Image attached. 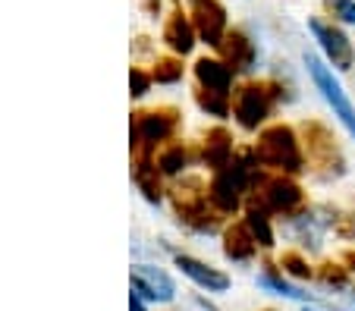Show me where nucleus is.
I'll list each match as a JSON object with an SVG mask.
<instances>
[{
    "label": "nucleus",
    "mask_w": 355,
    "mask_h": 311,
    "mask_svg": "<svg viewBox=\"0 0 355 311\" xmlns=\"http://www.w3.org/2000/svg\"><path fill=\"white\" fill-rule=\"evenodd\" d=\"M255 157L268 173H286L299 176L305 167V151H302V139L295 136V129L286 123H274L258 132Z\"/></svg>",
    "instance_id": "nucleus-1"
},
{
    "label": "nucleus",
    "mask_w": 355,
    "mask_h": 311,
    "mask_svg": "<svg viewBox=\"0 0 355 311\" xmlns=\"http://www.w3.org/2000/svg\"><path fill=\"white\" fill-rule=\"evenodd\" d=\"M299 132H302V151H305V167L324 183L340 179L346 173V154H343L334 132L321 120H305L299 126Z\"/></svg>",
    "instance_id": "nucleus-2"
},
{
    "label": "nucleus",
    "mask_w": 355,
    "mask_h": 311,
    "mask_svg": "<svg viewBox=\"0 0 355 311\" xmlns=\"http://www.w3.org/2000/svg\"><path fill=\"white\" fill-rule=\"evenodd\" d=\"M180 126V110L157 107L132 114V154L135 161H151V151L161 142H170Z\"/></svg>",
    "instance_id": "nucleus-3"
},
{
    "label": "nucleus",
    "mask_w": 355,
    "mask_h": 311,
    "mask_svg": "<svg viewBox=\"0 0 355 311\" xmlns=\"http://www.w3.org/2000/svg\"><path fill=\"white\" fill-rule=\"evenodd\" d=\"M283 98L280 82H245L233 98V116L245 132H255Z\"/></svg>",
    "instance_id": "nucleus-4"
},
{
    "label": "nucleus",
    "mask_w": 355,
    "mask_h": 311,
    "mask_svg": "<svg viewBox=\"0 0 355 311\" xmlns=\"http://www.w3.org/2000/svg\"><path fill=\"white\" fill-rule=\"evenodd\" d=\"M208 202V189H201L198 179H189L186 186L173 189L176 217H180V224H186L195 233H214L220 226V211Z\"/></svg>",
    "instance_id": "nucleus-5"
},
{
    "label": "nucleus",
    "mask_w": 355,
    "mask_h": 311,
    "mask_svg": "<svg viewBox=\"0 0 355 311\" xmlns=\"http://www.w3.org/2000/svg\"><path fill=\"white\" fill-rule=\"evenodd\" d=\"M305 66H309V75H311V82H315V88L321 91V98L330 104L334 116L346 126L349 136L355 139V107H352V101L346 98V91H343L340 79L334 75V69H330L327 63H324L321 57H315V54H305Z\"/></svg>",
    "instance_id": "nucleus-6"
},
{
    "label": "nucleus",
    "mask_w": 355,
    "mask_h": 311,
    "mask_svg": "<svg viewBox=\"0 0 355 311\" xmlns=\"http://www.w3.org/2000/svg\"><path fill=\"white\" fill-rule=\"evenodd\" d=\"M255 198L252 202H258L264 211H270V214H295V211L305 204V195H302V186L295 183V179H289L286 173H270V176H258L255 183Z\"/></svg>",
    "instance_id": "nucleus-7"
},
{
    "label": "nucleus",
    "mask_w": 355,
    "mask_h": 311,
    "mask_svg": "<svg viewBox=\"0 0 355 311\" xmlns=\"http://www.w3.org/2000/svg\"><path fill=\"white\" fill-rule=\"evenodd\" d=\"M309 32L315 35L318 48H321V54L327 57V63L334 69H340V73H349V69L355 66V48L352 41H349V35L340 28V22H324V19H309Z\"/></svg>",
    "instance_id": "nucleus-8"
},
{
    "label": "nucleus",
    "mask_w": 355,
    "mask_h": 311,
    "mask_svg": "<svg viewBox=\"0 0 355 311\" xmlns=\"http://www.w3.org/2000/svg\"><path fill=\"white\" fill-rule=\"evenodd\" d=\"M189 10H192V22H195L198 38L208 48H220L223 35L230 32L227 7H223L220 0H189Z\"/></svg>",
    "instance_id": "nucleus-9"
},
{
    "label": "nucleus",
    "mask_w": 355,
    "mask_h": 311,
    "mask_svg": "<svg viewBox=\"0 0 355 311\" xmlns=\"http://www.w3.org/2000/svg\"><path fill=\"white\" fill-rule=\"evenodd\" d=\"M195 41H198V32H195L192 16L182 10V0H173V3H170V13H167V22H164V44H167L176 57H186V54H192Z\"/></svg>",
    "instance_id": "nucleus-10"
},
{
    "label": "nucleus",
    "mask_w": 355,
    "mask_h": 311,
    "mask_svg": "<svg viewBox=\"0 0 355 311\" xmlns=\"http://www.w3.org/2000/svg\"><path fill=\"white\" fill-rule=\"evenodd\" d=\"M220 60L227 63L233 73H248V69H255L258 63V44L252 41V35L245 28H230L220 41Z\"/></svg>",
    "instance_id": "nucleus-11"
},
{
    "label": "nucleus",
    "mask_w": 355,
    "mask_h": 311,
    "mask_svg": "<svg viewBox=\"0 0 355 311\" xmlns=\"http://www.w3.org/2000/svg\"><path fill=\"white\" fill-rule=\"evenodd\" d=\"M129 280H132V292H139L141 299H151V302H173L176 296V283L170 280V274L157 271L151 264H135Z\"/></svg>",
    "instance_id": "nucleus-12"
},
{
    "label": "nucleus",
    "mask_w": 355,
    "mask_h": 311,
    "mask_svg": "<svg viewBox=\"0 0 355 311\" xmlns=\"http://www.w3.org/2000/svg\"><path fill=\"white\" fill-rule=\"evenodd\" d=\"M173 261H176V267L205 292H227L230 290V277L223 271H217V267H211V264L198 261V258H192V255H176Z\"/></svg>",
    "instance_id": "nucleus-13"
},
{
    "label": "nucleus",
    "mask_w": 355,
    "mask_h": 311,
    "mask_svg": "<svg viewBox=\"0 0 355 311\" xmlns=\"http://www.w3.org/2000/svg\"><path fill=\"white\" fill-rule=\"evenodd\" d=\"M195 79H198V88H208V91H217V95L233 91V69L223 60H214V57H201L195 63Z\"/></svg>",
    "instance_id": "nucleus-14"
},
{
    "label": "nucleus",
    "mask_w": 355,
    "mask_h": 311,
    "mask_svg": "<svg viewBox=\"0 0 355 311\" xmlns=\"http://www.w3.org/2000/svg\"><path fill=\"white\" fill-rule=\"evenodd\" d=\"M255 251H258V239H255V233L248 230L245 220L230 224L227 230H223V255H227L230 261H252Z\"/></svg>",
    "instance_id": "nucleus-15"
},
{
    "label": "nucleus",
    "mask_w": 355,
    "mask_h": 311,
    "mask_svg": "<svg viewBox=\"0 0 355 311\" xmlns=\"http://www.w3.org/2000/svg\"><path fill=\"white\" fill-rule=\"evenodd\" d=\"M201 161L211 170H223L233 161V136L223 126H214L205 132V148H201Z\"/></svg>",
    "instance_id": "nucleus-16"
},
{
    "label": "nucleus",
    "mask_w": 355,
    "mask_h": 311,
    "mask_svg": "<svg viewBox=\"0 0 355 311\" xmlns=\"http://www.w3.org/2000/svg\"><path fill=\"white\" fill-rule=\"evenodd\" d=\"M157 173L161 170L157 167H151V161H135V167H132V183L139 186V192L148 198L151 204H157L161 202V179H157Z\"/></svg>",
    "instance_id": "nucleus-17"
},
{
    "label": "nucleus",
    "mask_w": 355,
    "mask_h": 311,
    "mask_svg": "<svg viewBox=\"0 0 355 311\" xmlns=\"http://www.w3.org/2000/svg\"><path fill=\"white\" fill-rule=\"evenodd\" d=\"M245 224L255 233L261 249H274V230H270V211H264L258 202H248L245 208Z\"/></svg>",
    "instance_id": "nucleus-18"
},
{
    "label": "nucleus",
    "mask_w": 355,
    "mask_h": 311,
    "mask_svg": "<svg viewBox=\"0 0 355 311\" xmlns=\"http://www.w3.org/2000/svg\"><path fill=\"white\" fill-rule=\"evenodd\" d=\"M258 283H261L264 290L277 292V296H286V299H299V302H311V296H309V292H302L299 286L286 283V280L280 277V271H277L274 264H268V267H264V274H261V277H258Z\"/></svg>",
    "instance_id": "nucleus-19"
},
{
    "label": "nucleus",
    "mask_w": 355,
    "mask_h": 311,
    "mask_svg": "<svg viewBox=\"0 0 355 311\" xmlns=\"http://www.w3.org/2000/svg\"><path fill=\"white\" fill-rule=\"evenodd\" d=\"M195 104H198L205 114L217 116V120H227V116L233 114L230 95H217V91H208V88H198V91H195Z\"/></svg>",
    "instance_id": "nucleus-20"
},
{
    "label": "nucleus",
    "mask_w": 355,
    "mask_h": 311,
    "mask_svg": "<svg viewBox=\"0 0 355 311\" xmlns=\"http://www.w3.org/2000/svg\"><path fill=\"white\" fill-rule=\"evenodd\" d=\"M349 267L343 261H324V264H318V271H315V277L321 280L324 286H334V290H346L349 286Z\"/></svg>",
    "instance_id": "nucleus-21"
},
{
    "label": "nucleus",
    "mask_w": 355,
    "mask_h": 311,
    "mask_svg": "<svg viewBox=\"0 0 355 311\" xmlns=\"http://www.w3.org/2000/svg\"><path fill=\"white\" fill-rule=\"evenodd\" d=\"M186 163H189V151L182 148V145H167V148L157 154V170H161L164 176H176Z\"/></svg>",
    "instance_id": "nucleus-22"
},
{
    "label": "nucleus",
    "mask_w": 355,
    "mask_h": 311,
    "mask_svg": "<svg viewBox=\"0 0 355 311\" xmlns=\"http://www.w3.org/2000/svg\"><path fill=\"white\" fill-rule=\"evenodd\" d=\"M151 79L161 82V85H173L182 79V60L180 57H157L155 69H151Z\"/></svg>",
    "instance_id": "nucleus-23"
},
{
    "label": "nucleus",
    "mask_w": 355,
    "mask_h": 311,
    "mask_svg": "<svg viewBox=\"0 0 355 311\" xmlns=\"http://www.w3.org/2000/svg\"><path fill=\"white\" fill-rule=\"evenodd\" d=\"M280 271L289 274V277H295V280H311V277H315V267H311V264L305 261L299 251H283Z\"/></svg>",
    "instance_id": "nucleus-24"
},
{
    "label": "nucleus",
    "mask_w": 355,
    "mask_h": 311,
    "mask_svg": "<svg viewBox=\"0 0 355 311\" xmlns=\"http://www.w3.org/2000/svg\"><path fill=\"white\" fill-rule=\"evenodd\" d=\"M324 13L340 26H355V0H324Z\"/></svg>",
    "instance_id": "nucleus-25"
},
{
    "label": "nucleus",
    "mask_w": 355,
    "mask_h": 311,
    "mask_svg": "<svg viewBox=\"0 0 355 311\" xmlns=\"http://www.w3.org/2000/svg\"><path fill=\"white\" fill-rule=\"evenodd\" d=\"M151 75L145 73V69H139V66H132V73H129V88H132V98H141L151 88Z\"/></svg>",
    "instance_id": "nucleus-26"
},
{
    "label": "nucleus",
    "mask_w": 355,
    "mask_h": 311,
    "mask_svg": "<svg viewBox=\"0 0 355 311\" xmlns=\"http://www.w3.org/2000/svg\"><path fill=\"white\" fill-rule=\"evenodd\" d=\"M334 230L340 233V236H346V239H355V211L352 214H336Z\"/></svg>",
    "instance_id": "nucleus-27"
},
{
    "label": "nucleus",
    "mask_w": 355,
    "mask_h": 311,
    "mask_svg": "<svg viewBox=\"0 0 355 311\" xmlns=\"http://www.w3.org/2000/svg\"><path fill=\"white\" fill-rule=\"evenodd\" d=\"M340 261H343V264H346L349 271H352V274H355V249H349V251H343V258H340Z\"/></svg>",
    "instance_id": "nucleus-28"
},
{
    "label": "nucleus",
    "mask_w": 355,
    "mask_h": 311,
    "mask_svg": "<svg viewBox=\"0 0 355 311\" xmlns=\"http://www.w3.org/2000/svg\"><path fill=\"white\" fill-rule=\"evenodd\" d=\"M129 311H148L145 305H141V296H139V292H132V296H129Z\"/></svg>",
    "instance_id": "nucleus-29"
},
{
    "label": "nucleus",
    "mask_w": 355,
    "mask_h": 311,
    "mask_svg": "<svg viewBox=\"0 0 355 311\" xmlns=\"http://www.w3.org/2000/svg\"><path fill=\"white\" fill-rule=\"evenodd\" d=\"M198 305H201V308H205V311H220V308H214V305H211L208 299H198Z\"/></svg>",
    "instance_id": "nucleus-30"
},
{
    "label": "nucleus",
    "mask_w": 355,
    "mask_h": 311,
    "mask_svg": "<svg viewBox=\"0 0 355 311\" xmlns=\"http://www.w3.org/2000/svg\"><path fill=\"white\" fill-rule=\"evenodd\" d=\"M155 3H157V0H148V7H155Z\"/></svg>",
    "instance_id": "nucleus-31"
},
{
    "label": "nucleus",
    "mask_w": 355,
    "mask_h": 311,
    "mask_svg": "<svg viewBox=\"0 0 355 311\" xmlns=\"http://www.w3.org/2000/svg\"><path fill=\"white\" fill-rule=\"evenodd\" d=\"M352 305H355V286H352Z\"/></svg>",
    "instance_id": "nucleus-32"
},
{
    "label": "nucleus",
    "mask_w": 355,
    "mask_h": 311,
    "mask_svg": "<svg viewBox=\"0 0 355 311\" xmlns=\"http://www.w3.org/2000/svg\"><path fill=\"white\" fill-rule=\"evenodd\" d=\"M305 311H315V308H305Z\"/></svg>",
    "instance_id": "nucleus-33"
},
{
    "label": "nucleus",
    "mask_w": 355,
    "mask_h": 311,
    "mask_svg": "<svg viewBox=\"0 0 355 311\" xmlns=\"http://www.w3.org/2000/svg\"><path fill=\"white\" fill-rule=\"evenodd\" d=\"M268 311H270V308H268Z\"/></svg>",
    "instance_id": "nucleus-34"
}]
</instances>
